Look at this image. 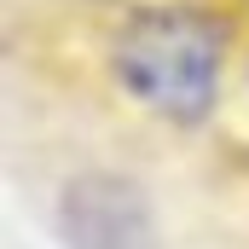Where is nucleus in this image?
I'll list each match as a JSON object with an SVG mask.
<instances>
[{
    "label": "nucleus",
    "instance_id": "nucleus-1",
    "mask_svg": "<svg viewBox=\"0 0 249 249\" xmlns=\"http://www.w3.org/2000/svg\"><path fill=\"white\" fill-rule=\"evenodd\" d=\"M105 75L139 116L162 127H203L226 81L220 23L197 6H139L105 41Z\"/></svg>",
    "mask_w": 249,
    "mask_h": 249
},
{
    "label": "nucleus",
    "instance_id": "nucleus-2",
    "mask_svg": "<svg viewBox=\"0 0 249 249\" xmlns=\"http://www.w3.org/2000/svg\"><path fill=\"white\" fill-rule=\"evenodd\" d=\"M64 220L75 249H133L145 232V197L116 174H81L64 197Z\"/></svg>",
    "mask_w": 249,
    "mask_h": 249
}]
</instances>
